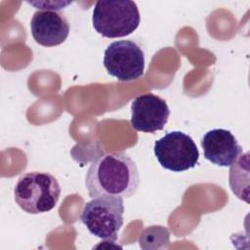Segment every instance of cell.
I'll return each instance as SVG.
<instances>
[{
  "instance_id": "cell-1",
  "label": "cell",
  "mask_w": 250,
  "mask_h": 250,
  "mask_svg": "<svg viewBox=\"0 0 250 250\" xmlns=\"http://www.w3.org/2000/svg\"><path fill=\"white\" fill-rule=\"evenodd\" d=\"M140 185L135 161L123 151H113L97 157L90 165L85 186L90 197L115 196L129 198Z\"/></svg>"
},
{
  "instance_id": "cell-2",
  "label": "cell",
  "mask_w": 250,
  "mask_h": 250,
  "mask_svg": "<svg viewBox=\"0 0 250 250\" xmlns=\"http://www.w3.org/2000/svg\"><path fill=\"white\" fill-rule=\"evenodd\" d=\"M15 201L28 214L51 211L57 205L61 187L58 180L45 172H28L21 175L14 188Z\"/></svg>"
},
{
  "instance_id": "cell-3",
  "label": "cell",
  "mask_w": 250,
  "mask_h": 250,
  "mask_svg": "<svg viewBox=\"0 0 250 250\" xmlns=\"http://www.w3.org/2000/svg\"><path fill=\"white\" fill-rule=\"evenodd\" d=\"M140 21L139 9L130 0L97 1L92 16L95 30L107 38L124 37L133 33Z\"/></svg>"
},
{
  "instance_id": "cell-4",
  "label": "cell",
  "mask_w": 250,
  "mask_h": 250,
  "mask_svg": "<svg viewBox=\"0 0 250 250\" xmlns=\"http://www.w3.org/2000/svg\"><path fill=\"white\" fill-rule=\"evenodd\" d=\"M123 198L99 196L85 203L80 220L95 236L114 242L123 225Z\"/></svg>"
},
{
  "instance_id": "cell-5",
  "label": "cell",
  "mask_w": 250,
  "mask_h": 250,
  "mask_svg": "<svg viewBox=\"0 0 250 250\" xmlns=\"http://www.w3.org/2000/svg\"><path fill=\"white\" fill-rule=\"evenodd\" d=\"M154 155L159 164L172 172H183L193 168L199 158L194 141L181 131H173L155 141Z\"/></svg>"
},
{
  "instance_id": "cell-6",
  "label": "cell",
  "mask_w": 250,
  "mask_h": 250,
  "mask_svg": "<svg viewBox=\"0 0 250 250\" xmlns=\"http://www.w3.org/2000/svg\"><path fill=\"white\" fill-rule=\"evenodd\" d=\"M104 65L107 72L122 82L136 80L145 70V54L132 40H118L104 51Z\"/></svg>"
},
{
  "instance_id": "cell-7",
  "label": "cell",
  "mask_w": 250,
  "mask_h": 250,
  "mask_svg": "<svg viewBox=\"0 0 250 250\" xmlns=\"http://www.w3.org/2000/svg\"><path fill=\"white\" fill-rule=\"evenodd\" d=\"M170 109L160 97L148 93L138 96L131 104L132 127L140 132L154 133L166 125Z\"/></svg>"
},
{
  "instance_id": "cell-8",
  "label": "cell",
  "mask_w": 250,
  "mask_h": 250,
  "mask_svg": "<svg viewBox=\"0 0 250 250\" xmlns=\"http://www.w3.org/2000/svg\"><path fill=\"white\" fill-rule=\"evenodd\" d=\"M204 157L211 163L229 167L242 153V147L230 131L213 129L205 133L201 140Z\"/></svg>"
},
{
  "instance_id": "cell-9",
  "label": "cell",
  "mask_w": 250,
  "mask_h": 250,
  "mask_svg": "<svg viewBox=\"0 0 250 250\" xmlns=\"http://www.w3.org/2000/svg\"><path fill=\"white\" fill-rule=\"evenodd\" d=\"M30 30L36 43L54 47L65 41L69 33V23L57 11H37L31 18Z\"/></svg>"
},
{
  "instance_id": "cell-10",
  "label": "cell",
  "mask_w": 250,
  "mask_h": 250,
  "mask_svg": "<svg viewBox=\"0 0 250 250\" xmlns=\"http://www.w3.org/2000/svg\"><path fill=\"white\" fill-rule=\"evenodd\" d=\"M170 232L162 226H150L139 236V245L144 250L166 249L169 246Z\"/></svg>"
},
{
  "instance_id": "cell-11",
  "label": "cell",
  "mask_w": 250,
  "mask_h": 250,
  "mask_svg": "<svg viewBox=\"0 0 250 250\" xmlns=\"http://www.w3.org/2000/svg\"><path fill=\"white\" fill-rule=\"evenodd\" d=\"M28 4L35 6L37 9H40L41 11H58V10H62L64 9V7H66L67 5L71 4V2H27Z\"/></svg>"
}]
</instances>
